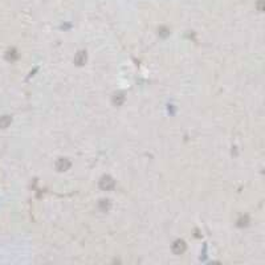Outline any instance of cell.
Returning <instances> with one entry per match:
<instances>
[{
	"label": "cell",
	"mask_w": 265,
	"mask_h": 265,
	"mask_svg": "<svg viewBox=\"0 0 265 265\" xmlns=\"http://www.w3.org/2000/svg\"><path fill=\"white\" fill-rule=\"evenodd\" d=\"M114 187V180L111 176L106 175V176H102L101 180H99V188L102 191H110L111 188Z\"/></svg>",
	"instance_id": "obj_1"
},
{
	"label": "cell",
	"mask_w": 265,
	"mask_h": 265,
	"mask_svg": "<svg viewBox=\"0 0 265 265\" xmlns=\"http://www.w3.org/2000/svg\"><path fill=\"white\" fill-rule=\"evenodd\" d=\"M98 207H99V210H101V211H103V212H107V211L110 210V202H109V200L102 199L101 202H99Z\"/></svg>",
	"instance_id": "obj_7"
},
{
	"label": "cell",
	"mask_w": 265,
	"mask_h": 265,
	"mask_svg": "<svg viewBox=\"0 0 265 265\" xmlns=\"http://www.w3.org/2000/svg\"><path fill=\"white\" fill-rule=\"evenodd\" d=\"M69 167H70V162L66 158H60L57 160V163H56V168L58 171H66L69 170Z\"/></svg>",
	"instance_id": "obj_3"
},
{
	"label": "cell",
	"mask_w": 265,
	"mask_h": 265,
	"mask_svg": "<svg viewBox=\"0 0 265 265\" xmlns=\"http://www.w3.org/2000/svg\"><path fill=\"white\" fill-rule=\"evenodd\" d=\"M86 61V53L85 52H78L77 56L74 57V62L77 64V65H84Z\"/></svg>",
	"instance_id": "obj_4"
},
{
	"label": "cell",
	"mask_w": 265,
	"mask_h": 265,
	"mask_svg": "<svg viewBox=\"0 0 265 265\" xmlns=\"http://www.w3.org/2000/svg\"><path fill=\"white\" fill-rule=\"evenodd\" d=\"M186 251V243L183 240H176V241L172 244V252L175 255H182L183 252Z\"/></svg>",
	"instance_id": "obj_2"
},
{
	"label": "cell",
	"mask_w": 265,
	"mask_h": 265,
	"mask_svg": "<svg viewBox=\"0 0 265 265\" xmlns=\"http://www.w3.org/2000/svg\"><path fill=\"white\" fill-rule=\"evenodd\" d=\"M11 117L9 115H3V117H0V129H7L8 126L11 125Z\"/></svg>",
	"instance_id": "obj_5"
},
{
	"label": "cell",
	"mask_w": 265,
	"mask_h": 265,
	"mask_svg": "<svg viewBox=\"0 0 265 265\" xmlns=\"http://www.w3.org/2000/svg\"><path fill=\"white\" fill-rule=\"evenodd\" d=\"M123 101H125V95H123L122 93L114 94V97H113V103H114V105L119 106V105H122V102H123Z\"/></svg>",
	"instance_id": "obj_6"
}]
</instances>
